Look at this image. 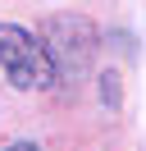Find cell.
<instances>
[{
	"label": "cell",
	"instance_id": "obj_1",
	"mask_svg": "<svg viewBox=\"0 0 146 151\" xmlns=\"http://www.w3.org/2000/svg\"><path fill=\"white\" fill-rule=\"evenodd\" d=\"M0 69L14 87H50L55 83V60L41 41L18 23H0Z\"/></svg>",
	"mask_w": 146,
	"mask_h": 151
},
{
	"label": "cell",
	"instance_id": "obj_2",
	"mask_svg": "<svg viewBox=\"0 0 146 151\" xmlns=\"http://www.w3.org/2000/svg\"><path fill=\"white\" fill-rule=\"evenodd\" d=\"M9 151H36V147H32V142H14Z\"/></svg>",
	"mask_w": 146,
	"mask_h": 151
}]
</instances>
